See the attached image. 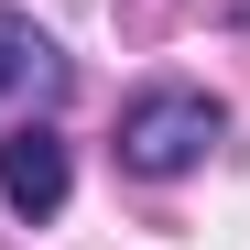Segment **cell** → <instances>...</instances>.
I'll list each match as a JSON object with an SVG mask.
<instances>
[{"mask_svg":"<svg viewBox=\"0 0 250 250\" xmlns=\"http://www.w3.org/2000/svg\"><path fill=\"white\" fill-rule=\"evenodd\" d=\"M229 142V109L207 98V87H142L131 109H120V163H131V174H196L207 152Z\"/></svg>","mask_w":250,"mask_h":250,"instance_id":"6da1fadb","label":"cell"},{"mask_svg":"<svg viewBox=\"0 0 250 250\" xmlns=\"http://www.w3.org/2000/svg\"><path fill=\"white\" fill-rule=\"evenodd\" d=\"M65 185H76L65 131H55V120H22V131L0 142V196H11V218H22V229H44L55 207H65Z\"/></svg>","mask_w":250,"mask_h":250,"instance_id":"7a4b0ae2","label":"cell"},{"mask_svg":"<svg viewBox=\"0 0 250 250\" xmlns=\"http://www.w3.org/2000/svg\"><path fill=\"white\" fill-rule=\"evenodd\" d=\"M65 55H55V33L33 22V11H0V109H55L65 98Z\"/></svg>","mask_w":250,"mask_h":250,"instance_id":"3957f363","label":"cell"}]
</instances>
